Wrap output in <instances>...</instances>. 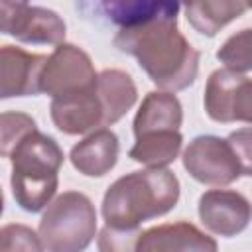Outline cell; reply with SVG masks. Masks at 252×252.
Listing matches in <instances>:
<instances>
[{
  "instance_id": "1",
  "label": "cell",
  "mask_w": 252,
  "mask_h": 252,
  "mask_svg": "<svg viewBox=\"0 0 252 252\" xmlns=\"http://www.w3.org/2000/svg\"><path fill=\"white\" fill-rule=\"evenodd\" d=\"M181 4L163 2L161 8L114 35V47L136 57L152 83L165 93L183 91L195 83L199 73V51L177 28Z\"/></svg>"
},
{
  "instance_id": "2",
  "label": "cell",
  "mask_w": 252,
  "mask_h": 252,
  "mask_svg": "<svg viewBox=\"0 0 252 252\" xmlns=\"http://www.w3.org/2000/svg\"><path fill=\"white\" fill-rule=\"evenodd\" d=\"M179 179L167 167H148L118 177L104 193L106 226L140 228L144 220L169 213L179 201Z\"/></svg>"
},
{
  "instance_id": "3",
  "label": "cell",
  "mask_w": 252,
  "mask_h": 252,
  "mask_svg": "<svg viewBox=\"0 0 252 252\" xmlns=\"http://www.w3.org/2000/svg\"><path fill=\"white\" fill-rule=\"evenodd\" d=\"M10 161V183L16 203L28 213H39L51 203L57 191L63 150L51 136L35 130L12 150Z\"/></svg>"
},
{
  "instance_id": "4",
  "label": "cell",
  "mask_w": 252,
  "mask_h": 252,
  "mask_svg": "<svg viewBox=\"0 0 252 252\" xmlns=\"http://www.w3.org/2000/svg\"><path fill=\"white\" fill-rule=\"evenodd\" d=\"M183 167L203 185H228L244 175H250L252 152L250 130L242 128L228 138L211 134L197 136L183 152Z\"/></svg>"
},
{
  "instance_id": "5",
  "label": "cell",
  "mask_w": 252,
  "mask_h": 252,
  "mask_svg": "<svg viewBox=\"0 0 252 252\" xmlns=\"http://www.w3.org/2000/svg\"><path fill=\"white\" fill-rule=\"evenodd\" d=\"M37 234L45 252H85L96 234L93 201L79 191L57 195L41 215Z\"/></svg>"
},
{
  "instance_id": "6",
  "label": "cell",
  "mask_w": 252,
  "mask_h": 252,
  "mask_svg": "<svg viewBox=\"0 0 252 252\" xmlns=\"http://www.w3.org/2000/svg\"><path fill=\"white\" fill-rule=\"evenodd\" d=\"M96 75L87 51L73 43H59L39 73V93L51 98L83 93L94 87Z\"/></svg>"
},
{
  "instance_id": "7",
  "label": "cell",
  "mask_w": 252,
  "mask_h": 252,
  "mask_svg": "<svg viewBox=\"0 0 252 252\" xmlns=\"http://www.w3.org/2000/svg\"><path fill=\"white\" fill-rule=\"evenodd\" d=\"M0 33L22 43L59 45L65 39V22L57 12L43 6L0 0Z\"/></svg>"
},
{
  "instance_id": "8",
  "label": "cell",
  "mask_w": 252,
  "mask_h": 252,
  "mask_svg": "<svg viewBox=\"0 0 252 252\" xmlns=\"http://www.w3.org/2000/svg\"><path fill=\"white\" fill-rule=\"evenodd\" d=\"M205 110L215 122H250L252 81L248 75L230 69H217L209 75L203 98Z\"/></svg>"
},
{
  "instance_id": "9",
  "label": "cell",
  "mask_w": 252,
  "mask_h": 252,
  "mask_svg": "<svg viewBox=\"0 0 252 252\" xmlns=\"http://www.w3.org/2000/svg\"><path fill=\"white\" fill-rule=\"evenodd\" d=\"M199 219L213 234L230 238L250 222V203L234 189H209L199 197Z\"/></svg>"
},
{
  "instance_id": "10",
  "label": "cell",
  "mask_w": 252,
  "mask_h": 252,
  "mask_svg": "<svg viewBox=\"0 0 252 252\" xmlns=\"http://www.w3.org/2000/svg\"><path fill=\"white\" fill-rule=\"evenodd\" d=\"M49 114L55 128L69 136H79L91 130L94 132L96 128H106L104 108L96 91V83L89 91L51 98Z\"/></svg>"
},
{
  "instance_id": "11",
  "label": "cell",
  "mask_w": 252,
  "mask_h": 252,
  "mask_svg": "<svg viewBox=\"0 0 252 252\" xmlns=\"http://www.w3.org/2000/svg\"><path fill=\"white\" fill-rule=\"evenodd\" d=\"M47 57L16 45H0V100L39 94V73Z\"/></svg>"
},
{
  "instance_id": "12",
  "label": "cell",
  "mask_w": 252,
  "mask_h": 252,
  "mask_svg": "<svg viewBox=\"0 0 252 252\" xmlns=\"http://www.w3.org/2000/svg\"><path fill=\"white\" fill-rule=\"evenodd\" d=\"M136 252H219V246L193 222L177 220L140 232Z\"/></svg>"
},
{
  "instance_id": "13",
  "label": "cell",
  "mask_w": 252,
  "mask_h": 252,
  "mask_svg": "<svg viewBox=\"0 0 252 252\" xmlns=\"http://www.w3.org/2000/svg\"><path fill=\"white\" fill-rule=\"evenodd\" d=\"M118 152V136L110 128H98L71 148L69 159L79 173L87 177H102L116 165Z\"/></svg>"
},
{
  "instance_id": "14",
  "label": "cell",
  "mask_w": 252,
  "mask_h": 252,
  "mask_svg": "<svg viewBox=\"0 0 252 252\" xmlns=\"http://www.w3.org/2000/svg\"><path fill=\"white\" fill-rule=\"evenodd\" d=\"M183 124V108L173 93L152 91L144 96L136 116H134V136L148 132L179 130Z\"/></svg>"
},
{
  "instance_id": "15",
  "label": "cell",
  "mask_w": 252,
  "mask_h": 252,
  "mask_svg": "<svg viewBox=\"0 0 252 252\" xmlns=\"http://www.w3.org/2000/svg\"><path fill=\"white\" fill-rule=\"evenodd\" d=\"M96 91L104 108L106 126L118 122L138 100V89L132 77L120 69H104L96 75Z\"/></svg>"
},
{
  "instance_id": "16",
  "label": "cell",
  "mask_w": 252,
  "mask_h": 252,
  "mask_svg": "<svg viewBox=\"0 0 252 252\" xmlns=\"http://www.w3.org/2000/svg\"><path fill=\"white\" fill-rule=\"evenodd\" d=\"M183 146V136L179 130H163V132H148L136 136V144L128 152V156L144 163L148 167H167L177 159Z\"/></svg>"
},
{
  "instance_id": "17",
  "label": "cell",
  "mask_w": 252,
  "mask_h": 252,
  "mask_svg": "<svg viewBox=\"0 0 252 252\" xmlns=\"http://www.w3.org/2000/svg\"><path fill=\"white\" fill-rule=\"evenodd\" d=\"M185 10L187 22L203 35L213 37L220 28H224L228 22L242 16L248 6L244 2H232V0H220V2H187L181 6Z\"/></svg>"
},
{
  "instance_id": "18",
  "label": "cell",
  "mask_w": 252,
  "mask_h": 252,
  "mask_svg": "<svg viewBox=\"0 0 252 252\" xmlns=\"http://www.w3.org/2000/svg\"><path fill=\"white\" fill-rule=\"evenodd\" d=\"M35 120L26 112H0V158H10L12 150L32 132H35Z\"/></svg>"
},
{
  "instance_id": "19",
  "label": "cell",
  "mask_w": 252,
  "mask_h": 252,
  "mask_svg": "<svg viewBox=\"0 0 252 252\" xmlns=\"http://www.w3.org/2000/svg\"><path fill=\"white\" fill-rule=\"evenodd\" d=\"M250 28L240 30L238 33H232L222 47L217 51V59L224 63V69H230L234 73L248 75L252 69V59H250Z\"/></svg>"
},
{
  "instance_id": "20",
  "label": "cell",
  "mask_w": 252,
  "mask_h": 252,
  "mask_svg": "<svg viewBox=\"0 0 252 252\" xmlns=\"http://www.w3.org/2000/svg\"><path fill=\"white\" fill-rule=\"evenodd\" d=\"M0 252H43L39 234L20 222L0 226Z\"/></svg>"
},
{
  "instance_id": "21",
  "label": "cell",
  "mask_w": 252,
  "mask_h": 252,
  "mask_svg": "<svg viewBox=\"0 0 252 252\" xmlns=\"http://www.w3.org/2000/svg\"><path fill=\"white\" fill-rule=\"evenodd\" d=\"M140 232H142L140 228L104 226L96 238L98 252H136V242Z\"/></svg>"
},
{
  "instance_id": "22",
  "label": "cell",
  "mask_w": 252,
  "mask_h": 252,
  "mask_svg": "<svg viewBox=\"0 0 252 252\" xmlns=\"http://www.w3.org/2000/svg\"><path fill=\"white\" fill-rule=\"evenodd\" d=\"M4 211V195H2V189H0V215Z\"/></svg>"
}]
</instances>
